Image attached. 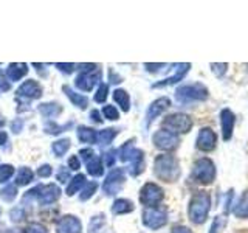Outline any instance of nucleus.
Wrapping results in <instances>:
<instances>
[{"label": "nucleus", "mask_w": 248, "mask_h": 233, "mask_svg": "<svg viewBox=\"0 0 248 233\" xmlns=\"http://www.w3.org/2000/svg\"><path fill=\"white\" fill-rule=\"evenodd\" d=\"M154 174L166 183L177 182L182 174L180 163H178V160L174 155L161 154L154 160Z\"/></svg>", "instance_id": "1"}, {"label": "nucleus", "mask_w": 248, "mask_h": 233, "mask_svg": "<svg viewBox=\"0 0 248 233\" xmlns=\"http://www.w3.org/2000/svg\"><path fill=\"white\" fill-rule=\"evenodd\" d=\"M209 210H211V194L208 191H197L189 200L188 216L194 224H203L208 219Z\"/></svg>", "instance_id": "2"}, {"label": "nucleus", "mask_w": 248, "mask_h": 233, "mask_svg": "<svg viewBox=\"0 0 248 233\" xmlns=\"http://www.w3.org/2000/svg\"><path fill=\"white\" fill-rule=\"evenodd\" d=\"M209 97V92L206 85L202 83H194V84H185L180 85L175 90V100L180 104H191L197 103V101H205Z\"/></svg>", "instance_id": "3"}, {"label": "nucleus", "mask_w": 248, "mask_h": 233, "mask_svg": "<svg viewBox=\"0 0 248 233\" xmlns=\"http://www.w3.org/2000/svg\"><path fill=\"white\" fill-rule=\"evenodd\" d=\"M192 179L199 183L208 185L216 179V165L211 159L202 157L194 162L192 165Z\"/></svg>", "instance_id": "4"}, {"label": "nucleus", "mask_w": 248, "mask_h": 233, "mask_svg": "<svg viewBox=\"0 0 248 233\" xmlns=\"http://www.w3.org/2000/svg\"><path fill=\"white\" fill-rule=\"evenodd\" d=\"M192 118L186 114H170L163 120V129H166L172 134H188L192 129Z\"/></svg>", "instance_id": "5"}, {"label": "nucleus", "mask_w": 248, "mask_h": 233, "mask_svg": "<svg viewBox=\"0 0 248 233\" xmlns=\"http://www.w3.org/2000/svg\"><path fill=\"white\" fill-rule=\"evenodd\" d=\"M163 198H165V191H163L160 185L154 182L144 183L141 186V190H140V202H141L146 208L158 207L161 204Z\"/></svg>", "instance_id": "6"}, {"label": "nucleus", "mask_w": 248, "mask_h": 233, "mask_svg": "<svg viewBox=\"0 0 248 233\" xmlns=\"http://www.w3.org/2000/svg\"><path fill=\"white\" fill-rule=\"evenodd\" d=\"M143 225L151 230H157L165 227L168 224V212L165 208H158V207H154V208H146L143 212Z\"/></svg>", "instance_id": "7"}, {"label": "nucleus", "mask_w": 248, "mask_h": 233, "mask_svg": "<svg viewBox=\"0 0 248 233\" xmlns=\"http://www.w3.org/2000/svg\"><path fill=\"white\" fill-rule=\"evenodd\" d=\"M124 182H126V176H124V169L123 168H115L110 173L107 174L106 181L103 183V191L106 196H115L118 193Z\"/></svg>", "instance_id": "8"}, {"label": "nucleus", "mask_w": 248, "mask_h": 233, "mask_svg": "<svg viewBox=\"0 0 248 233\" xmlns=\"http://www.w3.org/2000/svg\"><path fill=\"white\" fill-rule=\"evenodd\" d=\"M99 81H101V70L96 66L95 68L85 70V72H81L78 75V78L75 80V85L82 92H92Z\"/></svg>", "instance_id": "9"}, {"label": "nucleus", "mask_w": 248, "mask_h": 233, "mask_svg": "<svg viewBox=\"0 0 248 233\" xmlns=\"http://www.w3.org/2000/svg\"><path fill=\"white\" fill-rule=\"evenodd\" d=\"M152 142L155 148H158L161 151H172L180 143V138L166 129H160L152 135Z\"/></svg>", "instance_id": "10"}, {"label": "nucleus", "mask_w": 248, "mask_h": 233, "mask_svg": "<svg viewBox=\"0 0 248 233\" xmlns=\"http://www.w3.org/2000/svg\"><path fill=\"white\" fill-rule=\"evenodd\" d=\"M170 107V100L168 97H160L152 101L151 106L146 111V128H149L155 118H158L161 114H165Z\"/></svg>", "instance_id": "11"}, {"label": "nucleus", "mask_w": 248, "mask_h": 233, "mask_svg": "<svg viewBox=\"0 0 248 233\" xmlns=\"http://www.w3.org/2000/svg\"><path fill=\"white\" fill-rule=\"evenodd\" d=\"M61 198V188L56 183H48V185H39V194H37V202L41 205H50L54 204Z\"/></svg>", "instance_id": "12"}, {"label": "nucleus", "mask_w": 248, "mask_h": 233, "mask_svg": "<svg viewBox=\"0 0 248 233\" xmlns=\"http://www.w3.org/2000/svg\"><path fill=\"white\" fill-rule=\"evenodd\" d=\"M217 145V135L216 132L211 129V128H202L199 135H197V140H196V148L203 152H209L213 151Z\"/></svg>", "instance_id": "13"}, {"label": "nucleus", "mask_w": 248, "mask_h": 233, "mask_svg": "<svg viewBox=\"0 0 248 233\" xmlns=\"http://www.w3.org/2000/svg\"><path fill=\"white\" fill-rule=\"evenodd\" d=\"M236 124V115L232 114L231 109L225 107L220 111V128H222V137L225 142H230L232 137V131H234Z\"/></svg>", "instance_id": "14"}, {"label": "nucleus", "mask_w": 248, "mask_h": 233, "mask_svg": "<svg viewBox=\"0 0 248 233\" xmlns=\"http://www.w3.org/2000/svg\"><path fill=\"white\" fill-rule=\"evenodd\" d=\"M56 233H82V224L76 216L65 215L58 221Z\"/></svg>", "instance_id": "15"}, {"label": "nucleus", "mask_w": 248, "mask_h": 233, "mask_svg": "<svg viewBox=\"0 0 248 233\" xmlns=\"http://www.w3.org/2000/svg\"><path fill=\"white\" fill-rule=\"evenodd\" d=\"M42 87L41 84L34 80H28L23 84H20V87L17 89V97L27 98V100H39L42 97Z\"/></svg>", "instance_id": "16"}, {"label": "nucleus", "mask_w": 248, "mask_h": 233, "mask_svg": "<svg viewBox=\"0 0 248 233\" xmlns=\"http://www.w3.org/2000/svg\"><path fill=\"white\" fill-rule=\"evenodd\" d=\"M175 67H177V68H175V75L169 76V78H166V80H163V81H160V83L152 84V87H154V89H160V87H168V85H174V84H177L178 81H182V80H183V78L186 76V73L189 72L191 64H177Z\"/></svg>", "instance_id": "17"}, {"label": "nucleus", "mask_w": 248, "mask_h": 233, "mask_svg": "<svg viewBox=\"0 0 248 233\" xmlns=\"http://www.w3.org/2000/svg\"><path fill=\"white\" fill-rule=\"evenodd\" d=\"M129 173L130 176H140L144 171V152L141 150H138V148H135L134 154H132V157L129 160Z\"/></svg>", "instance_id": "18"}, {"label": "nucleus", "mask_w": 248, "mask_h": 233, "mask_svg": "<svg viewBox=\"0 0 248 233\" xmlns=\"http://www.w3.org/2000/svg\"><path fill=\"white\" fill-rule=\"evenodd\" d=\"M27 73H28V66L23 64V62H13V64L8 66L5 72L8 81H13V83L20 81Z\"/></svg>", "instance_id": "19"}, {"label": "nucleus", "mask_w": 248, "mask_h": 233, "mask_svg": "<svg viewBox=\"0 0 248 233\" xmlns=\"http://www.w3.org/2000/svg\"><path fill=\"white\" fill-rule=\"evenodd\" d=\"M62 90H64L67 98L72 101L73 106H76L78 109H82V111H84V109H87V106H89V98L85 97V95H82V93L73 90L72 87H68V85H64V87H62Z\"/></svg>", "instance_id": "20"}, {"label": "nucleus", "mask_w": 248, "mask_h": 233, "mask_svg": "<svg viewBox=\"0 0 248 233\" xmlns=\"http://www.w3.org/2000/svg\"><path fill=\"white\" fill-rule=\"evenodd\" d=\"M232 213L240 219H248V191H245L232 207Z\"/></svg>", "instance_id": "21"}, {"label": "nucleus", "mask_w": 248, "mask_h": 233, "mask_svg": "<svg viewBox=\"0 0 248 233\" xmlns=\"http://www.w3.org/2000/svg\"><path fill=\"white\" fill-rule=\"evenodd\" d=\"M134 208H135L134 202L129 200V199L120 198L112 204V213L113 215H127L130 212H134Z\"/></svg>", "instance_id": "22"}, {"label": "nucleus", "mask_w": 248, "mask_h": 233, "mask_svg": "<svg viewBox=\"0 0 248 233\" xmlns=\"http://www.w3.org/2000/svg\"><path fill=\"white\" fill-rule=\"evenodd\" d=\"M85 181H87V179H85L84 174H76L75 177L70 179L67 185V196H75L76 193H79L82 190V186L87 183Z\"/></svg>", "instance_id": "23"}, {"label": "nucleus", "mask_w": 248, "mask_h": 233, "mask_svg": "<svg viewBox=\"0 0 248 233\" xmlns=\"http://www.w3.org/2000/svg\"><path fill=\"white\" fill-rule=\"evenodd\" d=\"M39 112L45 118H54V116L62 114V106L58 103H42L39 104Z\"/></svg>", "instance_id": "24"}, {"label": "nucleus", "mask_w": 248, "mask_h": 233, "mask_svg": "<svg viewBox=\"0 0 248 233\" xmlns=\"http://www.w3.org/2000/svg\"><path fill=\"white\" fill-rule=\"evenodd\" d=\"M118 135V129H115V128H107V129H103V131H99L98 132V135H96V142L99 146H108L110 145L115 137Z\"/></svg>", "instance_id": "25"}, {"label": "nucleus", "mask_w": 248, "mask_h": 233, "mask_svg": "<svg viewBox=\"0 0 248 233\" xmlns=\"http://www.w3.org/2000/svg\"><path fill=\"white\" fill-rule=\"evenodd\" d=\"M76 134H78V138H79V142L81 143H95L96 142V135H98V132L95 129H92L89 126H79L76 131Z\"/></svg>", "instance_id": "26"}, {"label": "nucleus", "mask_w": 248, "mask_h": 233, "mask_svg": "<svg viewBox=\"0 0 248 233\" xmlns=\"http://www.w3.org/2000/svg\"><path fill=\"white\" fill-rule=\"evenodd\" d=\"M113 100H115L116 104H120L123 112H129V109H130V97H129V93L126 90H124V89H116L113 92Z\"/></svg>", "instance_id": "27"}, {"label": "nucleus", "mask_w": 248, "mask_h": 233, "mask_svg": "<svg viewBox=\"0 0 248 233\" xmlns=\"http://www.w3.org/2000/svg\"><path fill=\"white\" fill-rule=\"evenodd\" d=\"M85 166H87V173L93 177H101L104 174V166H103V162H101L99 157H93L89 162H85Z\"/></svg>", "instance_id": "28"}, {"label": "nucleus", "mask_w": 248, "mask_h": 233, "mask_svg": "<svg viewBox=\"0 0 248 233\" xmlns=\"http://www.w3.org/2000/svg\"><path fill=\"white\" fill-rule=\"evenodd\" d=\"M72 126H73V121H68L65 124H56L54 121H48L45 124V132L50 135H58V134H62V132L68 131Z\"/></svg>", "instance_id": "29"}, {"label": "nucleus", "mask_w": 248, "mask_h": 233, "mask_svg": "<svg viewBox=\"0 0 248 233\" xmlns=\"http://www.w3.org/2000/svg\"><path fill=\"white\" fill-rule=\"evenodd\" d=\"M70 145H72L70 138H59L51 145V150L56 157H62V155H65L67 151L70 150Z\"/></svg>", "instance_id": "30"}, {"label": "nucleus", "mask_w": 248, "mask_h": 233, "mask_svg": "<svg viewBox=\"0 0 248 233\" xmlns=\"http://www.w3.org/2000/svg\"><path fill=\"white\" fill-rule=\"evenodd\" d=\"M33 179H34L33 171H31L28 166H22L17 173V181H16V183L20 185V186H25V185L33 182Z\"/></svg>", "instance_id": "31"}, {"label": "nucleus", "mask_w": 248, "mask_h": 233, "mask_svg": "<svg viewBox=\"0 0 248 233\" xmlns=\"http://www.w3.org/2000/svg\"><path fill=\"white\" fill-rule=\"evenodd\" d=\"M16 198H17V186L13 183L5 185L2 190H0V199L5 202H13Z\"/></svg>", "instance_id": "32"}, {"label": "nucleus", "mask_w": 248, "mask_h": 233, "mask_svg": "<svg viewBox=\"0 0 248 233\" xmlns=\"http://www.w3.org/2000/svg\"><path fill=\"white\" fill-rule=\"evenodd\" d=\"M135 151V146H134V140H129V142L124 143L121 148H120V151H118V157L121 162H129L130 157H132V154H134Z\"/></svg>", "instance_id": "33"}, {"label": "nucleus", "mask_w": 248, "mask_h": 233, "mask_svg": "<svg viewBox=\"0 0 248 233\" xmlns=\"http://www.w3.org/2000/svg\"><path fill=\"white\" fill-rule=\"evenodd\" d=\"M106 230V219L103 215L93 216V219L90 221V230L89 233H103Z\"/></svg>", "instance_id": "34"}, {"label": "nucleus", "mask_w": 248, "mask_h": 233, "mask_svg": "<svg viewBox=\"0 0 248 233\" xmlns=\"http://www.w3.org/2000/svg\"><path fill=\"white\" fill-rule=\"evenodd\" d=\"M98 190V183L96 182H89V183H85L82 186V190H81V194H79V200L81 202H85V200H89L93 194L96 193Z\"/></svg>", "instance_id": "35"}, {"label": "nucleus", "mask_w": 248, "mask_h": 233, "mask_svg": "<svg viewBox=\"0 0 248 233\" xmlns=\"http://www.w3.org/2000/svg\"><path fill=\"white\" fill-rule=\"evenodd\" d=\"M107 95H108V84L103 83V84H99V87L95 92V97H93V100H95V103L103 104V103H106Z\"/></svg>", "instance_id": "36"}, {"label": "nucleus", "mask_w": 248, "mask_h": 233, "mask_svg": "<svg viewBox=\"0 0 248 233\" xmlns=\"http://www.w3.org/2000/svg\"><path fill=\"white\" fill-rule=\"evenodd\" d=\"M103 115H104V118L110 120V121H115V120L120 118L118 109H116L115 106H112V104H107V106L103 107Z\"/></svg>", "instance_id": "37"}, {"label": "nucleus", "mask_w": 248, "mask_h": 233, "mask_svg": "<svg viewBox=\"0 0 248 233\" xmlns=\"http://www.w3.org/2000/svg\"><path fill=\"white\" fill-rule=\"evenodd\" d=\"M225 224H227V217H225V216H216L213 224H211V229H209V233H222Z\"/></svg>", "instance_id": "38"}, {"label": "nucleus", "mask_w": 248, "mask_h": 233, "mask_svg": "<svg viewBox=\"0 0 248 233\" xmlns=\"http://www.w3.org/2000/svg\"><path fill=\"white\" fill-rule=\"evenodd\" d=\"M14 174V166L13 165H2L0 166V183L8 182Z\"/></svg>", "instance_id": "39"}, {"label": "nucleus", "mask_w": 248, "mask_h": 233, "mask_svg": "<svg viewBox=\"0 0 248 233\" xmlns=\"http://www.w3.org/2000/svg\"><path fill=\"white\" fill-rule=\"evenodd\" d=\"M23 233H48V230H46V227L41 222H31L25 227Z\"/></svg>", "instance_id": "40"}, {"label": "nucleus", "mask_w": 248, "mask_h": 233, "mask_svg": "<svg viewBox=\"0 0 248 233\" xmlns=\"http://www.w3.org/2000/svg\"><path fill=\"white\" fill-rule=\"evenodd\" d=\"M56 179L61 182V183H67L70 181V169L65 168V166H59L58 169V174H56Z\"/></svg>", "instance_id": "41"}, {"label": "nucleus", "mask_w": 248, "mask_h": 233, "mask_svg": "<svg viewBox=\"0 0 248 233\" xmlns=\"http://www.w3.org/2000/svg\"><path fill=\"white\" fill-rule=\"evenodd\" d=\"M227 68H228V64L227 62H220V64H211V70L216 73V76H219V78H222L225 73H227Z\"/></svg>", "instance_id": "42"}, {"label": "nucleus", "mask_w": 248, "mask_h": 233, "mask_svg": "<svg viewBox=\"0 0 248 233\" xmlns=\"http://www.w3.org/2000/svg\"><path fill=\"white\" fill-rule=\"evenodd\" d=\"M23 217H25V213H23V210H22L20 207L11 210V219H13L14 222H20V221H23Z\"/></svg>", "instance_id": "43"}, {"label": "nucleus", "mask_w": 248, "mask_h": 233, "mask_svg": "<svg viewBox=\"0 0 248 233\" xmlns=\"http://www.w3.org/2000/svg\"><path fill=\"white\" fill-rule=\"evenodd\" d=\"M10 89H11L10 81H8V78H6L5 72H2V70H0V90H2V92H6V90H10Z\"/></svg>", "instance_id": "44"}, {"label": "nucleus", "mask_w": 248, "mask_h": 233, "mask_svg": "<svg viewBox=\"0 0 248 233\" xmlns=\"http://www.w3.org/2000/svg\"><path fill=\"white\" fill-rule=\"evenodd\" d=\"M54 67L59 68L61 72H64V73H72L78 66L76 64H64V62H58V64H54Z\"/></svg>", "instance_id": "45"}, {"label": "nucleus", "mask_w": 248, "mask_h": 233, "mask_svg": "<svg viewBox=\"0 0 248 233\" xmlns=\"http://www.w3.org/2000/svg\"><path fill=\"white\" fill-rule=\"evenodd\" d=\"M67 165H68V168L70 169H79L81 168V162H79V157L78 155H70V159H68V162H67Z\"/></svg>", "instance_id": "46"}, {"label": "nucleus", "mask_w": 248, "mask_h": 233, "mask_svg": "<svg viewBox=\"0 0 248 233\" xmlns=\"http://www.w3.org/2000/svg\"><path fill=\"white\" fill-rule=\"evenodd\" d=\"M116 157H115V151H108V152H104V163L107 165V168L113 166Z\"/></svg>", "instance_id": "47"}, {"label": "nucleus", "mask_w": 248, "mask_h": 233, "mask_svg": "<svg viewBox=\"0 0 248 233\" xmlns=\"http://www.w3.org/2000/svg\"><path fill=\"white\" fill-rule=\"evenodd\" d=\"M79 155L82 157L84 162H89L90 159L95 157V152H93V150H90V148H84V150L79 151Z\"/></svg>", "instance_id": "48"}, {"label": "nucleus", "mask_w": 248, "mask_h": 233, "mask_svg": "<svg viewBox=\"0 0 248 233\" xmlns=\"http://www.w3.org/2000/svg\"><path fill=\"white\" fill-rule=\"evenodd\" d=\"M51 173H53V169H51V166L50 165H42L41 168L37 169V174H39V177H50L51 176Z\"/></svg>", "instance_id": "49"}, {"label": "nucleus", "mask_w": 248, "mask_h": 233, "mask_svg": "<svg viewBox=\"0 0 248 233\" xmlns=\"http://www.w3.org/2000/svg\"><path fill=\"white\" fill-rule=\"evenodd\" d=\"M22 129H23V120L22 118H16L11 123V131L14 132V134H19Z\"/></svg>", "instance_id": "50"}, {"label": "nucleus", "mask_w": 248, "mask_h": 233, "mask_svg": "<svg viewBox=\"0 0 248 233\" xmlns=\"http://www.w3.org/2000/svg\"><path fill=\"white\" fill-rule=\"evenodd\" d=\"M168 64H144L146 70L147 72H151V73H155V72H160V70L163 67H166Z\"/></svg>", "instance_id": "51"}, {"label": "nucleus", "mask_w": 248, "mask_h": 233, "mask_svg": "<svg viewBox=\"0 0 248 233\" xmlns=\"http://www.w3.org/2000/svg\"><path fill=\"white\" fill-rule=\"evenodd\" d=\"M169 233H192V232H191L189 227H186V225H175V227Z\"/></svg>", "instance_id": "52"}, {"label": "nucleus", "mask_w": 248, "mask_h": 233, "mask_svg": "<svg viewBox=\"0 0 248 233\" xmlns=\"http://www.w3.org/2000/svg\"><path fill=\"white\" fill-rule=\"evenodd\" d=\"M90 120L95 123H103V118H101V114L98 111H92L90 112Z\"/></svg>", "instance_id": "53"}, {"label": "nucleus", "mask_w": 248, "mask_h": 233, "mask_svg": "<svg viewBox=\"0 0 248 233\" xmlns=\"http://www.w3.org/2000/svg\"><path fill=\"white\" fill-rule=\"evenodd\" d=\"M6 140H8V134H6V132H3V131H0V146L5 145Z\"/></svg>", "instance_id": "54"}, {"label": "nucleus", "mask_w": 248, "mask_h": 233, "mask_svg": "<svg viewBox=\"0 0 248 233\" xmlns=\"http://www.w3.org/2000/svg\"><path fill=\"white\" fill-rule=\"evenodd\" d=\"M3 126H5V118L0 115V128H3Z\"/></svg>", "instance_id": "55"}]
</instances>
